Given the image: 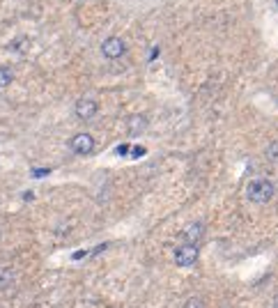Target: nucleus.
<instances>
[{
	"mask_svg": "<svg viewBox=\"0 0 278 308\" xmlns=\"http://www.w3.org/2000/svg\"><path fill=\"white\" fill-rule=\"evenodd\" d=\"M126 53V44L122 37H108L101 42V55L106 60H117Z\"/></svg>",
	"mask_w": 278,
	"mask_h": 308,
	"instance_id": "nucleus-4",
	"label": "nucleus"
},
{
	"mask_svg": "<svg viewBox=\"0 0 278 308\" xmlns=\"http://www.w3.org/2000/svg\"><path fill=\"white\" fill-rule=\"evenodd\" d=\"M202 235H205V223H202V221H193V223H186V226L182 228L180 239L184 244H198L202 239Z\"/></svg>",
	"mask_w": 278,
	"mask_h": 308,
	"instance_id": "nucleus-6",
	"label": "nucleus"
},
{
	"mask_svg": "<svg viewBox=\"0 0 278 308\" xmlns=\"http://www.w3.org/2000/svg\"><path fill=\"white\" fill-rule=\"evenodd\" d=\"M276 3H278V0H276Z\"/></svg>",
	"mask_w": 278,
	"mask_h": 308,
	"instance_id": "nucleus-17",
	"label": "nucleus"
},
{
	"mask_svg": "<svg viewBox=\"0 0 278 308\" xmlns=\"http://www.w3.org/2000/svg\"><path fill=\"white\" fill-rule=\"evenodd\" d=\"M184 308H207V306H205V301L200 297H191V299H186Z\"/></svg>",
	"mask_w": 278,
	"mask_h": 308,
	"instance_id": "nucleus-10",
	"label": "nucleus"
},
{
	"mask_svg": "<svg viewBox=\"0 0 278 308\" xmlns=\"http://www.w3.org/2000/svg\"><path fill=\"white\" fill-rule=\"evenodd\" d=\"M12 274H14V271H12V269H3V271H0V283L12 281Z\"/></svg>",
	"mask_w": 278,
	"mask_h": 308,
	"instance_id": "nucleus-11",
	"label": "nucleus"
},
{
	"mask_svg": "<svg viewBox=\"0 0 278 308\" xmlns=\"http://www.w3.org/2000/svg\"><path fill=\"white\" fill-rule=\"evenodd\" d=\"M157 55H159V46H157V49H152V53H150V60H154Z\"/></svg>",
	"mask_w": 278,
	"mask_h": 308,
	"instance_id": "nucleus-16",
	"label": "nucleus"
},
{
	"mask_svg": "<svg viewBox=\"0 0 278 308\" xmlns=\"http://www.w3.org/2000/svg\"><path fill=\"white\" fill-rule=\"evenodd\" d=\"M198 255H200L198 244H182L180 249H175L173 260H175V265L177 267H191V265H196Z\"/></svg>",
	"mask_w": 278,
	"mask_h": 308,
	"instance_id": "nucleus-2",
	"label": "nucleus"
},
{
	"mask_svg": "<svg viewBox=\"0 0 278 308\" xmlns=\"http://www.w3.org/2000/svg\"><path fill=\"white\" fill-rule=\"evenodd\" d=\"M145 129H148V118H145V115H129V120H126V131H129V136H138Z\"/></svg>",
	"mask_w": 278,
	"mask_h": 308,
	"instance_id": "nucleus-7",
	"label": "nucleus"
},
{
	"mask_svg": "<svg viewBox=\"0 0 278 308\" xmlns=\"http://www.w3.org/2000/svg\"><path fill=\"white\" fill-rule=\"evenodd\" d=\"M273 193H276L273 182L271 179H264V177L251 179L248 186H246V200H251L253 205H267L269 200L273 198Z\"/></svg>",
	"mask_w": 278,
	"mask_h": 308,
	"instance_id": "nucleus-1",
	"label": "nucleus"
},
{
	"mask_svg": "<svg viewBox=\"0 0 278 308\" xmlns=\"http://www.w3.org/2000/svg\"><path fill=\"white\" fill-rule=\"evenodd\" d=\"M145 152H148L145 147H133V150H131V154L138 159V157H145Z\"/></svg>",
	"mask_w": 278,
	"mask_h": 308,
	"instance_id": "nucleus-13",
	"label": "nucleus"
},
{
	"mask_svg": "<svg viewBox=\"0 0 278 308\" xmlns=\"http://www.w3.org/2000/svg\"><path fill=\"white\" fill-rule=\"evenodd\" d=\"M264 154H267V159H269L271 163H278V141L269 143L267 150H264Z\"/></svg>",
	"mask_w": 278,
	"mask_h": 308,
	"instance_id": "nucleus-9",
	"label": "nucleus"
},
{
	"mask_svg": "<svg viewBox=\"0 0 278 308\" xmlns=\"http://www.w3.org/2000/svg\"><path fill=\"white\" fill-rule=\"evenodd\" d=\"M12 81H14V74H12V69H7V67H0V90H3V87H7Z\"/></svg>",
	"mask_w": 278,
	"mask_h": 308,
	"instance_id": "nucleus-8",
	"label": "nucleus"
},
{
	"mask_svg": "<svg viewBox=\"0 0 278 308\" xmlns=\"http://www.w3.org/2000/svg\"><path fill=\"white\" fill-rule=\"evenodd\" d=\"M49 173H51L49 168H35V170H33L35 177H44V175H49Z\"/></svg>",
	"mask_w": 278,
	"mask_h": 308,
	"instance_id": "nucleus-12",
	"label": "nucleus"
},
{
	"mask_svg": "<svg viewBox=\"0 0 278 308\" xmlns=\"http://www.w3.org/2000/svg\"><path fill=\"white\" fill-rule=\"evenodd\" d=\"M74 113H76V118H81V120H92L94 115L99 113V104L90 97H81L76 104H74Z\"/></svg>",
	"mask_w": 278,
	"mask_h": 308,
	"instance_id": "nucleus-5",
	"label": "nucleus"
},
{
	"mask_svg": "<svg viewBox=\"0 0 278 308\" xmlns=\"http://www.w3.org/2000/svg\"><path fill=\"white\" fill-rule=\"evenodd\" d=\"M94 138L90 134H85V131H81V134L76 136H71V141H69V147L74 154H81V157H85V154H92L94 152Z\"/></svg>",
	"mask_w": 278,
	"mask_h": 308,
	"instance_id": "nucleus-3",
	"label": "nucleus"
},
{
	"mask_svg": "<svg viewBox=\"0 0 278 308\" xmlns=\"http://www.w3.org/2000/svg\"><path fill=\"white\" fill-rule=\"evenodd\" d=\"M85 255H87V251H76V253L71 255V258H74V260H81V258H85Z\"/></svg>",
	"mask_w": 278,
	"mask_h": 308,
	"instance_id": "nucleus-15",
	"label": "nucleus"
},
{
	"mask_svg": "<svg viewBox=\"0 0 278 308\" xmlns=\"http://www.w3.org/2000/svg\"><path fill=\"white\" fill-rule=\"evenodd\" d=\"M115 152H117L120 157H124L126 152H129V145H120V147H117V150H115Z\"/></svg>",
	"mask_w": 278,
	"mask_h": 308,
	"instance_id": "nucleus-14",
	"label": "nucleus"
}]
</instances>
